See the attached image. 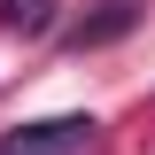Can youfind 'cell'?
Listing matches in <instances>:
<instances>
[{
	"label": "cell",
	"instance_id": "obj_3",
	"mask_svg": "<svg viewBox=\"0 0 155 155\" xmlns=\"http://www.w3.org/2000/svg\"><path fill=\"white\" fill-rule=\"evenodd\" d=\"M54 8H62V0H0V23L23 31V39H47V31H54Z\"/></svg>",
	"mask_w": 155,
	"mask_h": 155
},
{
	"label": "cell",
	"instance_id": "obj_2",
	"mask_svg": "<svg viewBox=\"0 0 155 155\" xmlns=\"http://www.w3.org/2000/svg\"><path fill=\"white\" fill-rule=\"evenodd\" d=\"M140 16H147V0H93V16L70 23V47H78V54H85V47H116Z\"/></svg>",
	"mask_w": 155,
	"mask_h": 155
},
{
	"label": "cell",
	"instance_id": "obj_1",
	"mask_svg": "<svg viewBox=\"0 0 155 155\" xmlns=\"http://www.w3.org/2000/svg\"><path fill=\"white\" fill-rule=\"evenodd\" d=\"M101 124L93 116H47V124H31V132H16L0 155H78L85 140H93Z\"/></svg>",
	"mask_w": 155,
	"mask_h": 155
}]
</instances>
